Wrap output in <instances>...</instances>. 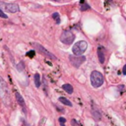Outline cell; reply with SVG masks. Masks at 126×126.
<instances>
[{"label":"cell","mask_w":126,"mask_h":126,"mask_svg":"<svg viewBox=\"0 0 126 126\" xmlns=\"http://www.w3.org/2000/svg\"><path fill=\"white\" fill-rule=\"evenodd\" d=\"M90 80L92 86L93 87H96V88L101 87L104 83V76L99 71L97 70H94L91 73Z\"/></svg>","instance_id":"cell-1"},{"label":"cell","mask_w":126,"mask_h":126,"mask_svg":"<svg viewBox=\"0 0 126 126\" xmlns=\"http://www.w3.org/2000/svg\"><path fill=\"white\" fill-rule=\"evenodd\" d=\"M87 49V42L85 41H78L73 45V52L74 55L80 56L85 52Z\"/></svg>","instance_id":"cell-2"},{"label":"cell","mask_w":126,"mask_h":126,"mask_svg":"<svg viewBox=\"0 0 126 126\" xmlns=\"http://www.w3.org/2000/svg\"><path fill=\"white\" fill-rule=\"evenodd\" d=\"M0 97L2 98L5 103L10 100L9 97V90L7 87V83L2 77H0Z\"/></svg>","instance_id":"cell-3"},{"label":"cell","mask_w":126,"mask_h":126,"mask_svg":"<svg viewBox=\"0 0 126 126\" xmlns=\"http://www.w3.org/2000/svg\"><path fill=\"white\" fill-rule=\"evenodd\" d=\"M0 10H3L10 13H16L19 11V6L17 3H7L0 2Z\"/></svg>","instance_id":"cell-4"},{"label":"cell","mask_w":126,"mask_h":126,"mask_svg":"<svg viewBox=\"0 0 126 126\" xmlns=\"http://www.w3.org/2000/svg\"><path fill=\"white\" fill-rule=\"evenodd\" d=\"M75 39V35L70 31H64L61 35V41L66 45H71Z\"/></svg>","instance_id":"cell-5"},{"label":"cell","mask_w":126,"mask_h":126,"mask_svg":"<svg viewBox=\"0 0 126 126\" xmlns=\"http://www.w3.org/2000/svg\"><path fill=\"white\" fill-rule=\"evenodd\" d=\"M32 45H33V46H34L35 48H36L41 54L46 56V57H48V58L54 59V60H56V59H57L56 57H55L54 54H52L51 52H48V51L47 50L46 48H44V47H43L42 45H40V44H38V43H33Z\"/></svg>","instance_id":"cell-6"},{"label":"cell","mask_w":126,"mask_h":126,"mask_svg":"<svg viewBox=\"0 0 126 126\" xmlns=\"http://www.w3.org/2000/svg\"><path fill=\"white\" fill-rule=\"evenodd\" d=\"M69 60L72 65L74 66L75 68H79L84 62L85 61V56H69Z\"/></svg>","instance_id":"cell-7"},{"label":"cell","mask_w":126,"mask_h":126,"mask_svg":"<svg viewBox=\"0 0 126 126\" xmlns=\"http://www.w3.org/2000/svg\"><path fill=\"white\" fill-rule=\"evenodd\" d=\"M98 57L100 64H104L105 61V49L103 46H99L98 48Z\"/></svg>","instance_id":"cell-8"},{"label":"cell","mask_w":126,"mask_h":126,"mask_svg":"<svg viewBox=\"0 0 126 126\" xmlns=\"http://www.w3.org/2000/svg\"><path fill=\"white\" fill-rule=\"evenodd\" d=\"M16 99H17V102H18V104L20 105L21 106H22V110H24V112H25V108H26V105H25V101H24L23 98H22V96L20 94H19L18 92H16Z\"/></svg>","instance_id":"cell-9"},{"label":"cell","mask_w":126,"mask_h":126,"mask_svg":"<svg viewBox=\"0 0 126 126\" xmlns=\"http://www.w3.org/2000/svg\"><path fill=\"white\" fill-rule=\"evenodd\" d=\"M92 115L94 118V119L97 120V121H99V120H100L101 118H102V114H101V112L98 109H95L94 107H92Z\"/></svg>","instance_id":"cell-10"},{"label":"cell","mask_w":126,"mask_h":126,"mask_svg":"<svg viewBox=\"0 0 126 126\" xmlns=\"http://www.w3.org/2000/svg\"><path fill=\"white\" fill-rule=\"evenodd\" d=\"M62 88L69 94H73V87H72V85H70V84H68V83L64 84V85L62 86Z\"/></svg>","instance_id":"cell-11"},{"label":"cell","mask_w":126,"mask_h":126,"mask_svg":"<svg viewBox=\"0 0 126 126\" xmlns=\"http://www.w3.org/2000/svg\"><path fill=\"white\" fill-rule=\"evenodd\" d=\"M59 101L60 102H62V104H64L65 106H73V104H72V102L70 100H68L65 97H60L59 98Z\"/></svg>","instance_id":"cell-12"},{"label":"cell","mask_w":126,"mask_h":126,"mask_svg":"<svg viewBox=\"0 0 126 126\" xmlns=\"http://www.w3.org/2000/svg\"><path fill=\"white\" fill-rule=\"evenodd\" d=\"M34 79H35V84H36V87H39L41 86V78H40V75L38 73H36L34 76Z\"/></svg>","instance_id":"cell-13"},{"label":"cell","mask_w":126,"mask_h":126,"mask_svg":"<svg viewBox=\"0 0 126 126\" xmlns=\"http://www.w3.org/2000/svg\"><path fill=\"white\" fill-rule=\"evenodd\" d=\"M52 17L55 19V22H56L57 24H59L61 22V18H60V15H59L58 13H54L53 15H52Z\"/></svg>","instance_id":"cell-14"},{"label":"cell","mask_w":126,"mask_h":126,"mask_svg":"<svg viewBox=\"0 0 126 126\" xmlns=\"http://www.w3.org/2000/svg\"><path fill=\"white\" fill-rule=\"evenodd\" d=\"M17 70H18L19 71H22V70L24 69V64H23V63H22V62L19 63V64H17Z\"/></svg>","instance_id":"cell-15"},{"label":"cell","mask_w":126,"mask_h":126,"mask_svg":"<svg viewBox=\"0 0 126 126\" xmlns=\"http://www.w3.org/2000/svg\"><path fill=\"white\" fill-rule=\"evenodd\" d=\"M35 54H36V52H35V51H29V52H28L27 53H26V56H28V57H33L35 56Z\"/></svg>","instance_id":"cell-16"},{"label":"cell","mask_w":126,"mask_h":126,"mask_svg":"<svg viewBox=\"0 0 126 126\" xmlns=\"http://www.w3.org/2000/svg\"><path fill=\"white\" fill-rule=\"evenodd\" d=\"M0 17H2V18H5V19L8 18V16H7V15H5V14L3 13V10H0Z\"/></svg>","instance_id":"cell-17"},{"label":"cell","mask_w":126,"mask_h":126,"mask_svg":"<svg viewBox=\"0 0 126 126\" xmlns=\"http://www.w3.org/2000/svg\"><path fill=\"white\" fill-rule=\"evenodd\" d=\"M59 122H60V124H65L66 123V118L61 117V118H59Z\"/></svg>","instance_id":"cell-18"},{"label":"cell","mask_w":126,"mask_h":126,"mask_svg":"<svg viewBox=\"0 0 126 126\" xmlns=\"http://www.w3.org/2000/svg\"><path fill=\"white\" fill-rule=\"evenodd\" d=\"M90 7L88 6L87 4H84V5H81V10H87L89 9Z\"/></svg>","instance_id":"cell-19"},{"label":"cell","mask_w":126,"mask_h":126,"mask_svg":"<svg viewBox=\"0 0 126 126\" xmlns=\"http://www.w3.org/2000/svg\"><path fill=\"white\" fill-rule=\"evenodd\" d=\"M123 74L125 75V76H126V64L124 66V68H123Z\"/></svg>","instance_id":"cell-20"},{"label":"cell","mask_w":126,"mask_h":126,"mask_svg":"<svg viewBox=\"0 0 126 126\" xmlns=\"http://www.w3.org/2000/svg\"><path fill=\"white\" fill-rule=\"evenodd\" d=\"M54 1H56V0H54Z\"/></svg>","instance_id":"cell-21"},{"label":"cell","mask_w":126,"mask_h":126,"mask_svg":"<svg viewBox=\"0 0 126 126\" xmlns=\"http://www.w3.org/2000/svg\"><path fill=\"white\" fill-rule=\"evenodd\" d=\"M26 126H29V125H26Z\"/></svg>","instance_id":"cell-22"}]
</instances>
